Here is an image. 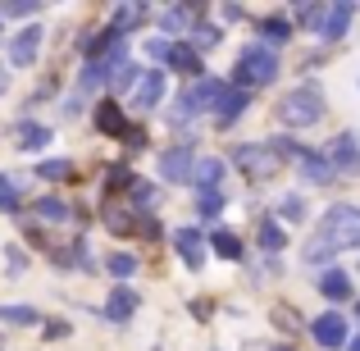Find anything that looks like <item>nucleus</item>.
Returning a JSON list of instances; mask_svg holds the SVG:
<instances>
[{"label": "nucleus", "instance_id": "0eeeda50", "mask_svg": "<svg viewBox=\"0 0 360 351\" xmlns=\"http://www.w3.org/2000/svg\"><path fill=\"white\" fill-rule=\"evenodd\" d=\"M352 18H356V5H328L324 14H319V27H315V32L324 37V42H338V37H347Z\"/></svg>", "mask_w": 360, "mask_h": 351}, {"label": "nucleus", "instance_id": "b1692460", "mask_svg": "<svg viewBox=\"0 0 360 351\" xmlns=\"http://www.w3.org/2000/svg\"><path fill=\"white\" fill-rule=\"evenodd\" d=\"M141 18H146V5H119V9H115V23H110V27L123 37L132 23H141Z\"/></svg>", "mask_w": 360, "mask_h": 351}, {"label": "nucleus", "instance_id": "7c9ffc66", "mask_svg": "<svg viewBox=\"0 0 360 351\" xmlns=\"http://www.w3.org/2000/svg\"><path fill=\"white\" fill-rule=\"evenodd\" d=\"M278 215H283L288 224L306 219V201H301V196H283V201H278Z\"/></svg>", "mask_w": 360, "mask_h": 351}, {"label": "nucleus", "instance_id": "6e6552de", "mask_svg": "<svg viewBox=\"0 0 360 351\" xmlns=\"http://www.w3.org/2000/svg\"><path fill=\"white\" fill-rule=\"evenodd\" d=\"M192 151L187 146H174V151H165L160 155V178H169V183H192Z\"/></svg>", "mask_w": 360, "mask_h": 351}, {"label": "nucleus", "instance_id": "39448f33", "mask_svg": "<svg viewBox=\"0 0 360 351\" xmlns=\"http://www.w3.org/2000/svg\"><path fill=\"white\" fill-rule=\"evenodd\" d=\"M219 91H224V82H192V87H187L183 91V96H178L174 101V110H169V123H187V119H196V115H201V110H210L214 106V101H219Z\"/></svg>", "mask_w": 360, "mask_h": 351}, {"label": "nucleus", "instance_id": "bb28decb", "mask_svg": "<svg viewBox=\"0 0 360 351\" xmlns=\"http://www.w3.org/2000/svg\"><path fill=\"white\" fill-rule=\"evenodd\" d=\"M205 46H219V27H214V23H196L192 27V51L201 55Z\"/></svg>", "mask_w": 360, "mask_h": 351}, {"label": "nucleus", "instance_id": "a211bd4d", "mask_svg": "<svg viewBox=\"0 0 360 351\" xmlns=\"http://www.w3.org/2000/svg\"><path fill=\"white\" fill-rule=\"evenodd\" d=\"M14 146L18 151H41L46 141H51V128H41V123H18V132H14Z\"/></svg>", "mask_w": 360, "mask_h": 351}, {"label": "nucleus", "instance_id": "f257e3e1", "mask_svg": "<svg viewBox=\"0 0 360 351\" xmlns=\"http://www.w3.org/2000/svg\"><path fill=\"white\" fill-rule=\"evenodd\" d=\"M297 155V146H288V141H246V146L233 151V160H238V169L246 178H255V183H264V178H274L283 169V160Z\"/></svg>", "mask_w": 360, "mask_h": 351}, {"label": "nucleus", "instance_id": "7ed1b4c3", "mask_svg": "<svg viewBox=\"0 0 360 351\" xmlns=\"http://www.w3.org/2000/svg\"><path fill=\"white\" fill-rule=\"evenodd\" d=\"M319 115H324V91L319 87H292L288 96L278 101V119L288 123V128H310V123H319Z\"/></svg>", "mask_w": 360, "mask_h": 351}, {"label": "nucleus", "instance_id": "9d476101", "mask_svg": "<svg viewBox=\"0 0 360 351\" xmlns=\"http://www.w3.org/2000/svg\"><path fill=\"white\" fill-rule=\"evenodd\" d=\"M37 51H41V27H23V32L9 42V64H14V69H27V64L37 60Z\"/></svg>", "mask_w": 360, "mask_h": 351}, {"label": "nucleus", "instance_id": "4be33fe9", "mask_svg": "<svg viewBox=\"0 0 360 351\" xmlns=\"http://www.w3.org/2000/svg\"><path fill=\"white\" fill-rule=\"evenodd\" d=\"M96 123H101V132H115V137H123V132H128V123H123V110L110 106V101L96 110Z\"/></svg>", "mask_w": 360, "mask_h": 351}, {"label": "nucleus", "instance_id": "f3484780", "mask_svg": "<svg viewBox=\"0 0 360 351\" xmlns=\"http://www.w3.org/2000/svg\"><path fill=\"white\" fill-rule=\"evenodd\" d=\"M219 178H224V160L219 155H205V160H196V165H192V183H201L205 192H214Z\"/></svg>", "mask_w": 360, "mask_h": 351}, {"label": "nucleus", "instance_id": "412c9836", "mask_svg": "<svg viewBox=\"0 0 360 351\" xmlns=\"http://www.w3.org/2000/svg\"><path fill=\"white\" fill-rule=\"evenodd\" d=\"M0 324H14V328H27V324H41L32 306H0Z\"/></svg>", "mask_w": 360, "mask_h": 351}, {"label": "nucleus", "instance_id": "c756f323", "mask_svg": "<svg viewBox=\"0 0 360 351\" xmlns=\"http://www.w3.org/2000/svg\"><path fill=\"white\" fill-rule=\"evenodd\" d=\"M105 229H110V233H132L137 224L128 219V210H119V205H110V210H105Z\"/></svg>", "mask_w": 360, "mask_h": 351}, {"label": "nucleus", "instance_id": "e433bc0d", "mask_svg": "<svg viewBox=\"0 0 360 351\" xmlns=\"http://www.w3.org/2000/svg\"><path fill=\"white\" fill-rule=\"evenodd\" d=\"M319 14H324L319 5H297V18H301V23H315L319 27Z\"/></svg>", "mask_w": 360, "mask_h": 351}, {"label": "nucleus", "instance_id": "a878e982", "mask_svg": "<svg viewBox=\"0 0 360 351\" xmlns=\"http://www.w3.org/2000/svg\"><path fill=\"white\" fill-rule=\"evenodd\" d=\"M210 242H214V251H219L224 260H242V242H238L233 233H224V229H219V233L210 237Z\"/></svg>", "mask_w": 360, "mask_h": 351}, {"label": "nucleus", "instance_id": "a19ab883", "mask_svg": "<svg viewBox=\"0 0 360 351\" xmlns=\"http://www.w3.org/2000/svg\"><path fill=\"white\" fill-rule=\"evenodd\" d=\"M146 55H155V60H165V55H169V42H150V46H146Z\"/></svg>", "mask_w": 360, "mask_h": 351}, {"label": "nucleus", "instance_id": "f8f14e48", "mask_svg": "<svg viewBox=\"0 0 360 351\" xmlns=\"http://www.w3.org/2000/svg\"><path fill=\"white\" fill-rule=\"evenodd\" d=\"M292 160H297V169H301V178H306V183H315V187H319V183H333V165H328L324 155L297 146V155H292Z\"/></svg>", "mask_w": 360, "mask_h": 351}, {"label": "nucleus", "instance_id": "2f4dec72", "mask_svg": "<svg viewBox=\"0 0 360 351\" xmlns=\"http://www.w3.org/2000/svg\"><path fill=\"white\" fill-rule=\"evenodd\" d=\"M0 210H5V215L18 210V183H14V178H0Z\"/></svg>", "mask_w": 360, "mask_h": 351}, {"label": "nucleus", "instance_id": "9b49d317", "mask_svg": "<svg viewBox=\"0 0 360 351\" xmlns=\"http://www.w3.org/2000/svg\"><path fill=\"white\" fill-rule=\"evenodd\" d=\"M324 160L333 165V174H338V169H360V146H356V137H352V132L333 137V141H328V151H324Z\"/></svg>", "mask_w": 360, "mask_h": 351}, {"label": "nucleus", "instance_id": "dca6fc26", "mask_svg": "<svg viewBox=\"0 0 360 351\" xmlns=\"http://www.w3.org/2000/svg\"><path fill=\"white\" fill-rule=\"evenodd\" d=\"M165 60L174 64L178 73H192V78L201 73V55H196L192 46H187V42H169V55H165Z\"/></svg>", "mask_w": 360, "mask_h": 351}, {"label": "nucleus", "instance_id": "72a5a7b5", "mask_svg": "<svg viewBox=\"0 0 360 351\" xmlns=\"http://www.w3.org/2000/svg\"><path fill=\"white\" fill-rule=\"evenodd\" d=\"M333 246H324V242H319V237H310V246H306V260L310 264H324V260H333Z\"/></svg>", "mask_w": 360, "mask_h": 351}, {"label": "nucleus", "instance_id": "a18cd8bd", "mask_svg": "<svg viewBox=\"0 0 360 351\" xmlns=\"http://www.w3.org/2000/svg\"><path fill=\"white\" fill-rule=\"evenodd\" d=\"M356 315H360V301H356Z\"/></svg>", "mask_w": 360, "mask_h": 351}, {"label": "nucleus", "instance_id": "1a4fd4ad", "mask_svg": "<svg viewBox=\"0 0 360 351\" xmlns=\"http://www.w3.org/2000/svg\"><path fill=\"white\" fill-rule=\"evenodd\" d=\"M310 333H315V343H319V347L333 351V347H342V343H347V319L338 315V310H328V315H319L315 324H310Z\"/></svg>", "mask_w": 360, "mask_h": 351}, {"label": "nucleus", "instance_id": "aec40b11", "mask_svg": "<svg viewBox=\"0 0 360 351\" xmlns=\"http://www.w3.org/2000/svg\"><path fill=\"white\" fill-rule=\"evenodd\" d=\"M196 18L192 5H169L165 14H160V23H165V32H187V23Z\"/></svg>", "mask_w": 360, "mask_h": 351}, {"label": "nucleus", "instance_id": "20e7f679", "mask_svg": "<svg viewBox=\"0 0 360 351\" xmlns=\"http://www.w3.org/2000/svg\"><path fill=\"white\" fill-rule=\"evenodd\" d=\"M278 78V55L269 46H246L238 60V82L242 87H264V82Z\"/></svg>", "mask_w": 360, "mask_h": 351}, {"label": "nucleus", "instance_id": "423d86ee", "mask_svg": "<svg viewBox=\"0 0 360 351\" xmlns=\"http://www.w3.org/2000/svg\"><path fill=\"white\" fill-rule=\"evenodd\" d=\"M160 96H165V73H160V69L137 73V82H132V106H137V110H155Z\"/></svg>", "mask_w": 360, "mask_h": 351}, {"label": "nucleus", "instance_id": "473e14b6", "mask_svg": "<svg viewBox=\"0 0 360 351\" xmlns=\"http://www.w3.org/2000/svg\"><path fill=\"white\" fill-rule=\"evenodd\" d=\"M260 246H264V251H283V229H278V224H269V219L260 224Z\"/></svg>", "mask_w": 360, "mask_h": 351}, {"label": "nucleus", "instance_id": "6ab92c4d", "mask_svg": "<svg viewBox=\"0 0 360 351\" xmlns=\"http://www.w3.org/2000/svg\"><path fill=\"white\" fill-rule=\"evenodd\" d=\"M319 292H324L328 301H347L352 297V279H347L342 269H328L324 279H319Z\"/></svg>", "mask_w": 360, "mask_h": 351}, {"label": "nucleus", "instance_id": "ddd939ff", "mask_svg": "<svg viewBox=\"0 0 360 351\" xmlns=\"http://www.w3.org/2000/svg\"><path fill=\"white\" fill-rule=\"evenodd\" d=\"M174 246H178V255H183L187 269H201L205 242H201V233H196V229H178V233H174Z\"/></svg>", "mask_w": 360, "mask_h": 351}, {"label": "nucleus", "instance_id": "c03bdc74", "mask_svg": "<svg viewBox=\"0 0 360 351\" xmlns=\"http://www.w3.org/2000/svg\"><path fill=\"white\" fill-rule=\"evenodd\" d=\"M352 351H360V333H356V338H352Z\"/></svg>", "mask_w": 360, "mask_h": 351}, {"label": "nucleus", "instance_id": "79ce46f5", "mask_svg": "<svg viewBox=\"0 0 360 351\" xmlns=\"http://www.w3.org/2000/svg\"><path fill=\"white\" fill-rule=\"evenodd\" d=\"M155 233H160V224H155V219L146 215V219H141V237H155Z\"/></svg>", "mask_w": 360, "mask_h": 351}, {"label": "nucleus", "instance_id": "393cba45", "mask_svg": "<svg viewBox=\"0 0 360 351\" xmlns=\"http://www.w3.org/2000/svg\"><path fill=\"white\" fill-rule=\"evenodd\" d=\"M260 37L269 42V51H274L278 42H288V37H292V23H288V18H264V23H260Z\"/></svg>", "mask_w": 360, "mask_h": 351}, {"label": "nucleus", "instance_id": "f03ea898", "mask_svg": "<svg viewBox=\"0 0 360 351\" xmlns=\"http://www.w3.org/2000/svg\"><path fill=\"white\" fill-rule=\"evenodd\" d=\"M315 237L324 246H333V251H356L360 246V210L356 205H333V210H324Z\"/></svg>", "mask_w": 360, "mask_h": 351}, {"label": "nucleus", "instance_id": "4c0bfd02", "mask_svg": "<svg viewBox=\"0 0 360 351\" xmlns=\"http://www.w3.org/2000/svg\"><path fill=\"white\" fill-rule=\"evenodd\" d=\"M110 187H132V174L123 165H115V169H110Z\"/></svg>", "mask_w": 360, "mask_h": 351}, {"label": "nucleus", "instance_id": "c85d7f7f", "mask_svg": "<svg viewBox=\"0 0 360 351\" xmlns=\"http://www.w3.org/2000/svg\"><path fill=\"white\" fill-rule=\"evenodd\" d=\"M105 269L115 274V279H128L132 269H137V255H128V251H119V255H110L105 260Z\"/></svg>", "mask_w": 360, "mask_h": 351}, {"label": "nucleus", "instance_id": "5701e85b", "mask_svg": "<svg viewBox=\"0 0 360 351\" xmlns=\"http://www.w3.org/2000/svg\"><path fill=\"white\" fill-rule=\"evenodd\" d=\"M32 210H37V215H41V219H46V224H64V219H69V205H64V201H60V196H41V201H37V205H32Z\"/></svg>", "mask_w": 360, "mask_h": 351}, {"label": "nucleus", "instance_id": "58836bf2", "mask_svg": "<svg viewBox=\"0 0 360 351\" xmlns=\"http://www.w3.org/2000/svg\"><path fill=\"white\" fill-rule=\"evenodd\" d=\"M110 82H115V87H128V82H137V73H132V64H123V69H119V73H115Z\"/></svg>", "mask_w": 360, "mask_h": 351}, {"label": "nucleus", "instance_id": "c9c22d12", "mask_svg": "<svg viewBox=\"0 0 360 351\" xmlns=\"http://www.w3.org/2000/svg\"><path fill=\"white\" fill-rule=\"evenodd\" d=\"M224 210V196L219 192H201V215H219Z\"/></svg>", "mask_w": 360, "mask_h": 351}, {"label": "nucleus", "instance_id": "ea45409f", "mask_svg": "<svg viewBox=\"0 0 360 351\" xmlns=\"http://www.w3.org/2000/svg\"><path fill=\"white\" fill-rule=\"evenodd\" d=\"M0 14H9V18H27V14H37V5H5Z\"/></svg>", "mask_w": 360, "mask_h": 351}, {"label": "nucleus", "instance_id": "37998d69", "mask_svg": "<svg viewBox=\"0 0 360 351\" xmlns=\"http://www.w3.org/2000/svg\"><path fill=\"white\" fill-rule=\"evenodd\" d=\"M5 82H9V73H5V69H0V91H5Z\"/></svg>", "mask_w": 360, "mask_h": 351}, {"label": "nucleus", "instance_id": "cd10ccee", "mask_svg": "<svg viewBox=\"0 0 360 351\" xmlns=\"http://www.w3.org/2000/svg\"><path fill=\"white\" fill-rule=\"evenodd\" d=\"M69 174H73L69 160H46V165L37 169V178H46V183H60V178H69Z\"/></svg>", "mask_w": 360, "mask_h": 351}, {"label": "nucleus", "instance_id": "2eb2a0df", "mask_svg": "<svg viewBox=\"0 0 360 351\" xmlns=\"http://www.w3.org/2000/svg\"><path fill=\"white\" fill-rule=\"evenodd\" d=\"M246 106H251V101H246V91H242V87H224V91H219V101H214V115H219V123H233Z\"/></svg>", "mask_w": 360, "mask_h": 351}, {"label": "nucleus", "instance_id": "4468645a", "mask_svg": "<svg viewBox=\"0 0 360 351\" xmlns=\"http://www.w3.org/2000/svg\"><path fill=\"white\" fill-rule=\"evenodd\" d=\"M132 310H137V288H115L110 292V301H105V319L110 324H123Z\"/></svg>", "mask_w": 360, "mask_h": 351}, {"label": "nucleus", "instance_id": "f704fd0d", "mask_svg": "<svg viewBox=\"0 0 360 351\" xmlns=\"http://www.w3.org/2000/svg\"><path fill=\"white\" fill-rule=\"evenodd\" d=\"M155 187H150V183H132V201H137V205H155Z\"/></svg>", "mask_w": 360, "mask_h": 351}]
</instances>
